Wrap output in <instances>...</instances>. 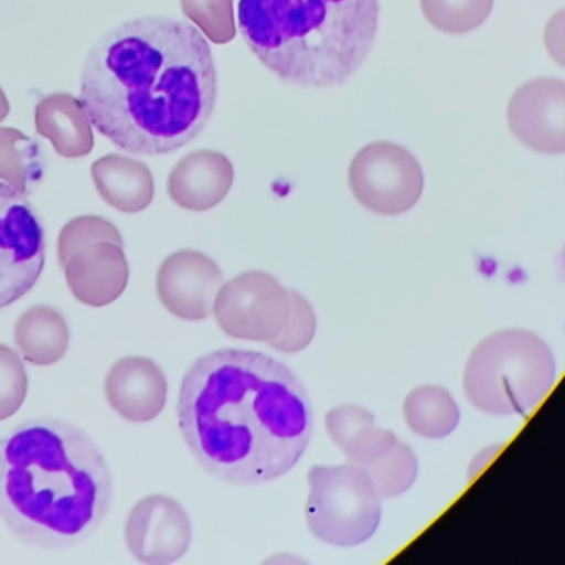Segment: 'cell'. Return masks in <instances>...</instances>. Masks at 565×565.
I'll use <instances>...</instances> for the list:
<instances>
[{"label": "cell", "mask_w": 565, "mask_h": 565, "mask_svg": "<svg viewBox=\"0 0 565 565\" xmlns=\"http://www.w3.org/2000/svg\"><path fill=\"white\" fill-rule=\"evenodd\" d=\"M29 379L21 356L0 345V422L19 412L28 396Z\"/></svg>", "instance_id": "cell-26"}, {"label": "cell", "mask_w": 565, "mask_h": 565, "mask_svg": "<svg viewBox=\"0 0 565 565\" xmlns=\"http://www.w3.org/2000/svg\"><path fill=\"white\" fill-rule=\"evenodd\" d=\"M102 241L124 246L120 231L105 217L81 216L68 221L58 236V263L64 267L75 253Z\"/></svg>", "instance_id": "cell-23"}, {"label": "cell", "mask_w": 565, "mask_h": 565, "mask_svg": "<svg viewBox=\"0 0 565 565\" xmlns=\"http://www.w3.org/2000/svg\"><path fill=\"white\" fill-rule=\"evenodd\" d=\"M396 443H398V438H396L395 433L380 428L373 423V425L362 429L342 449V452L345 455L347 461L365 468V466L372 465V462L379 461L380 458L388 455L395 448Z\"/></svg>", "instance_id": "cell-27"}, {"label": "cell", "mask_w": 565, "mask_h": 565, "mask_svg": "<svg viewBox=\"0 0 565 565\" xmlns=\"http://www.w3.org/2000/svg\"><path fill=\"white\" fill-rule=\"evenodd\" d=\"M45 174L41 145L15 128H0V180L31 194Z\"/></svg>", "instance_id": "cell-20"}, {"label": "cell", "mask_w": 565, "mask_h": 565, "mask_svg": "<svg viewBox=\"0 0 565 565\" xmlns=\"http://www.w3.org/2000/svg\"><path fill=\"white\" fill-rule=\"evenodd\" d=\"M62 269L72 294L92 307L115 302L127 289L130 276L124 246L107 241L78 250Z\"/></svg>", "instance_id": "cell-14"}, {"label": "cell", "mask_w": 565, "mask_h": 565, "mask_svg": "<svg viewBox=\"0 0 565 565\" xmlns=\"http://www.w3.org/2000/svg\"><path fill=\"white\" fill-rule=\"evenodd\" d=\"M233 183L230 158L220 151H194L181 158L171 170L168 194L184 210L207 211L227 196Z\"/></svg>", "instance_id": "cell-15"}, {"label": "cell", "mask_w": 565, "mask_h": 565, "mask_svg": "<svg viewBox=\"0 0 565 565\" xmlns=\"http://www.w3.org/2000/svg\"><path fill=\"white\" fill-rule=\"evenodd\" d=\"M181 435L217 479L257 486L287 475L312 438V409L299 376L273 356L224 349L201 356L181 383Z\"/></svg>", "instance_id": "cell-2"}, {"label": "cell", "mask_w": 565, "mask_h": 565, "mask_svg": "<svg viewBox=\"0 0 565 565\" xmlns=\"http://www.w3.org/2000/svg\"><path fill=\"white\" fill-rule=\"evenodd\" d=\"M111 492L104 455L71 423L29 419L0 441V518L28 544H81L107 515Z\"/></svg>", "instance_id": "cell-3"}, {"label": "cell", "mask_w": 565, "mask_h": 565, "mask_svg": "<svg viewBox=\"0 0 565 565\" xmlns=\"http://www.w3.org/2000/svg\"><path fill=\"white\" fill-rule=\"evenodd\" d=\"M290 312L289 290L267 273L249 270L223 284L213 313L233 339L269 343L282 332Z\"/></svg>", "instance_id": "cell-9"}, {"label": "cell", "mask_w": 565, "mask_h": 565, "mask_svg": "<svg viewBox=\"0 0 565 565\" xmlns=\"http://www.w3.org/2000/svg\"><path fill=\"white\" fill-rule=\"evenodd\" d=\"M220 266L196 250L171 254L161 264L157 292L168 312L184 320H204L213 313L223 287Z\"/></svg>", "instance_id": "cell-12"}, {"label": "cell", "mask_w": 565, "mask_h": 565, "mask_svg": "<svg viewBox=\"0 0 565 565\" xmlns=\"http://www.w3.org/2000/svg\"><path fill=\"white\" fill-rule=\"evenodd\" d=\"M403 418L415 435L439 439L458 428L461 412L448 390L438 385H423L406 395Z\"/></svg>", "instance_id": "cell-19"}, {"label": "cell", "mask_w": 565, "mask_h": 565, "mask_svg": "<svg viewBox=\"0 0 565 565\" xmlns=\"http://www.w3.org/2000/svg\"><path fill=\"white\" fill-rule=\"evenodd\" d=\"M45 227L25 194L0 181V309L31 292L45 266Z\"/></svg>", "instance_id": "cell-7"}, {"label": "cell", "mask_w": 565, "mask_h": 565, "mask_svg": "<svg viewBox=\"0 0 565 565\" xmlns=\"http://www.w3.org/2000/svg\"><path fill=\"white\" fill-rule=\"evenodd\" d=\"M379 0H241L253 54L286 84L327 88L349 81L370 54Z\"/></svg>", "instance_id": "cell-4"}, {"label": "cell", "mask_w": 565, "mask_h": 565, "mask_svg": "<svg viewBox=\"0 0 565 565\" xmlns=\"http://www.w3.org/2000/svg\"><path fill=\"white\" fill-rule=\"evenodd\" d=\"M426 21L446 34H466L484 24L494 0H419Z\"/></svg>", "instance_id": "cell-22"}, {"label": "cell", "mask_w": 565, "mask_h": 565, "mask_svg": "<svg viewBox=\"0 0 565 565\" xmlns=\"http://www.w3.org/2000/svg\"><path fill=\"white\" fill-rule=\"evenodd\" d=\"M363 469L372 479L380 498L392 499L405 494L415 484L419 466L412 446L398 439L388 455Z\"/></svg>", "instance_id": "cell-21"}, {"label": "cell", "mask_w": 565, "mask_h": 565, "mask_svg": "<svg viewBox=\"0 0 565 565\" xmlns=\"http://www.w3.org/2000/svg\"><path fill=\"white\" fill-rule=\"evenodd\" d=\"M349 184L363 207L382 216H396L418 203L425 178L418 161L406 148L376 141L353 157Z\"/></svg>", "instance_id": "cell-8"}, {"label": "cell", "mask_w": 565, "mask_h": 565, "mask_svg": "<svg viewBox=\"0 0 565 565\" xmlns=\"http://www.w3.org/2000/svg\"><path fill=\"white\" fill-rule=\"evenodd\" d=\"M557 376L551 347L529 330H499L476 345L462 376L466 398L489 415H527Z\"/></svg>", "instance_id": "cell-5"}, {"label": "cell", "mask_w": 565, "mask_h": 565, "mask_svg": "<svg viewBox=\"0 0 565 565\" xmlns=\"http://www.w3.org/2000/svg\"><path fill=\"white\" fill-rule=\"evenodd\" d=\"M35 127L55 151L68 160L87 157L94 150V130L84 105L74 95L54 94L35 107Z\"/></svg>", "instance_id": "cell-16"}, {"label": "cell", "mask_w": 565, "mask_h": 565, "mask_svg": "<svg viewBox=\"0 0 565 565\" xmlns=\"http://www.w3.org/2000/svg\"><path fill=\"white\" fill-rule=\"evenodd\" d=\"M105 395L111 408L128 422H151L167 405V376L153 360L127 356L108 372Z\"/></svg>", "instance_id": "cell-13"}, {"label": "cell", "mask_w": 565, "mask_h": 565, "mask_svg": "<svg viewBox=\"0 0 565 565\" xmlns=\"http://www.w3.org/2000/svg\"><path fill=\"white\" fill-rule=\"evenodd\" d=\"M125 541L134 557L145 564L167 565L186 554L191 522L186 511L170 495L141 499L125 524Z\"/></svg>", "instance_id": "cell-10"}, {"label": "cell", "mask_w": 565, "mask_h": 565, "mask_svg": "<svg viewBox=\"0 0 565 565\" xmlns=\"http://www.w3.org/2000/svg\"><path fill=\"white\" fill-rule=\"evenodd\" d=\"M306 519L319 541L355 547L382 522V498L362 466H313L309 471Z\"/></svg>", "instance_id": "cell-6"}, {"label": "cell", "mask_w": 565, "mask_h": 565, "mask_svg": "<svg viewBox=\"0 0 565 565\" xmlns=\"http://www.w3.org/2000/svg\"><path fill=\"white\" fill-rule=\"evenodd\" d=\"M512 135L539 153L565 151V84L558 78H537L521 85L508 105Z\"/></svg>", "instance_id": "cell-11"}, {"label": "cell", "mask_w": 565, "mask_h": 565, "mask_svg": "<svg viewBox=\"0 0 565 565\" xmlns=\"http://www.w3.org/2000/svg\"><path fill=\"white\" fill-rule=\"evenodd\" d=\"M216 95L210 44L180 19L124 22L94 45L82 68L81 102L92 125L140 157L173 153L193 141Z\"/></svg>", "instance_id": "cell-1"}, {"label": "cell", "mask_w": 565, "mask_h": 565, "mask_svg": "<svg viewBox=\"0 0 565 565\" xmlns=\"http://www.w3.org/2000/svg\"><path fill=\"white\" fill-rule=\"evenodd\" d=\"M375 423V416L359 405L333 406L326 415V428L333 445L342 451L366 426Z\"/></svg>", "instance_id": "cell-28"}, {"label": "cell", "mask_w": 565, "mask_h": 565, "mask_svg": "<svg viewBox=\"0 0 565 565\" xmlns=\"http://www.w3.org/2000/svg\"><path fill=\"white\" fill-rule=\"evenodd\" d=\"M14 342L29 363L54 365L65 355L71 342L67 320L54 307H31L15 323Z\"/></svg>", "instance_id": "cell-18"}, {"label": "cell", "mask_w": 565, "mask_h": 565, "mask_svg": "<svg viewBox=\"0 0 565 565\" xmlns=\"http://www.w3.org/2000/svg\"><path fill=\"white\" fill-rule=\"evenodd\" d=\"M290 312L287 317L282 332L270 340L269 347L284 353L302 352L312 343L317 330V317L309 300L297 292L289 290Z\"/></svg>", "instance_id": "cell-25"}, {"label": "cell", "mask_w": 565, "mask_h": 565, "mask_svg": "<svg viewBox=\"0 0 565 565\" xmlns=\"http://www.w3.org/2000/svg\"><path fill=\"white\" fill-rule=\"evenodd\" d=\"M92 178L105 203L121 213H140L153 201V174L143 161L107 154L92 164Z\"/></svg>", "instance_id": "cell-17"}, {"label": "cell", "mask_w": 565, "mask_h": 565, "mask_svg": "<svg viewBox=\"0 0 565 565\" xmlns=\"http://www.w3.org/2000/svg\"><path fill=\"white\" fill-rule=\"evenodd\" d=\"M545 47H547L551 57L558 65L565 62V18L564 11L557 12L554 18L548 21L545 29Z\"/></svg>", "instance_id": "cell-29"}, {"label": "cell", "mask_w": 565, "mask_h": 565, "mask_svg": "<svg viewBox=\"0 0 565 565\" xmlns=\"http://www.w3.org/2000/svg\"><path fill=\"white\" fill-rule=\"evenodd\" d=\"M9 111H11V105H9L8 97H6L4 90L0 88V121L8 118Z\"/></svg>", "instance_id": "cell-31"}, {"label": "cell", "mask_w": 565, "mask_h": 565, "mask_svg": "<svg viewBox=\"0 0 565 565\" xmlns=\"http://www.w3.org/2000/svg\"><path fill=\"white\" fill-rule=\"evenodd\" d=\"M181 8L213 44H230L236 38L233 0H181Z\"/></svg>", "instance_id": "cell-24"}, {"label": "cell", "mask_w": 565, "mask_h": 565, "mask_svg": "<svg viewBox=\"0 0 565 565\" xmlns=\"http://www.w3.org/2000/svg\"><path fill=\"white\" fill-rule=\"evenodd\" d=\"M499 449H501V445H492L489 448L481 449L478 455L472 458L471 465H469L468 476L469 479L475 478L476 475L482 471L486 466L489 465L492 458L498 455Z\"/></svg>", "instance_id": "cell-30"}]
</instances>
